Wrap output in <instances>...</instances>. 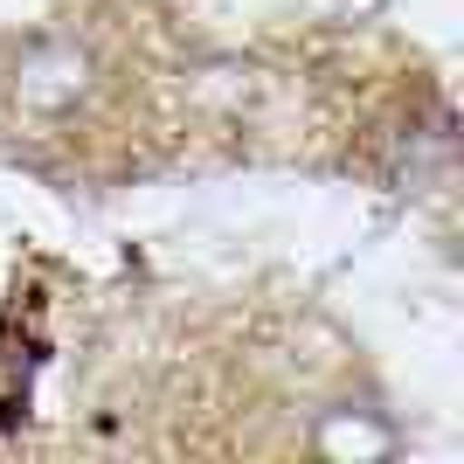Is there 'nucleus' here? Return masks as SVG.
<instances>
[{
	"instance_id": "obj_1",
	"label": "nucleus",
	"mask_w": 464,
	"mask_h": 464,
	"mask_svg": "<svg viewBox=\"0 0 464 464\" xmlns=\"http://www.w3.org/2000/svg\"><path fill=\"white\" fill-rule=\"evenodd\" d=\"M77 97H91V56L77 42H35L14 63V104L35 118H63Z\"/></svg>"
},
{
	"instance_id": "obj_2",
	"label": "nucleus",
	"mask_w": 464,
	"mask_h": 464,
	"mask_svg": "<svg viewBox=\"0 0 464 464\" xmlns=\"http://www.w3.org/2000/svg\"><path fill=\"white\" fill-rule=\"evenodd\" d=\"M319 458H340V464H374L395 450V430L374 416V409H326L319 430H312Z\"/></svg>"
}]
</instances>
